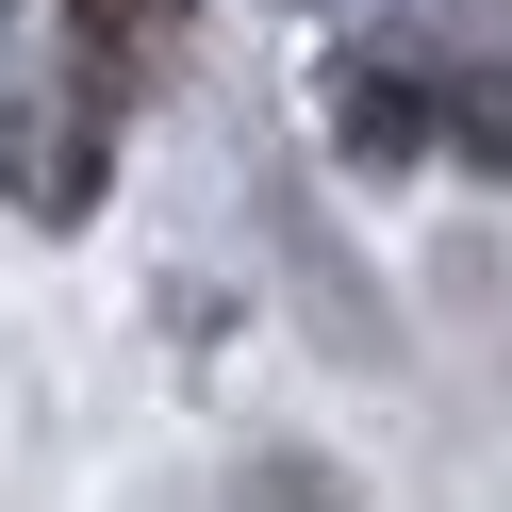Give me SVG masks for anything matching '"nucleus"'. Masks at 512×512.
Here are the masks:
<instances>
[{"mask_svg":"<svg viewBox=\"0 0 512 512\" xmlns=\"http://www.w3.org/2000/svg\"><path fill=\"white\" fill-rule=\"evenodd\" d=\"M116 182V100H83V83H50V100L0 116V199L34 215V232H83Z\"/></svg>","mask_w":512,"mask_h":512,"instance_id":"1","label":"nucleus"},{"mask_svg":"<svg viewBox=\"0 0 512 512\" xmlns=\"http://www.w3.org/2000/svg\"><path fill=\"white\" fill-rule=\"evenodd\" d=\"M331 149L347 166H413V149H446V67L430 50H331Z\"/></svg>","mask_w":512,"mask_h":512,"instance_id":"2","label":"nucleus"},{"mask_svg":"<svg viewBox=\"0 0 512 512\" xmlns=\"http://www.w3.org/2000/svg\"><path fill=\"white\" fill-rule=\"evenodd\" d=\"M182 34H199V0H67V83L133 116L149 83H166V50H182Z\"/></svg>","mask_w":512,"mask_h":512,"instance_id":"3","label":"nucleus"},{"mask_svg":"<svg viewBox=\"0 0 512 512\" xmlns=\"http://www.w3.org/2000/svg\"><path fill=\"white\" fill-rule=\"evenodd\" d=\"M446 149H463L479 182H512V50H479V67H446Z\"/></svg>","mask_w":512,"mask_h":512,"instance_id":"4","label":"nucleus"},{"mask_svg":"<svg viewBox=\"0 0 512 512\" xmlns=\"http://www.w3.org/2000/svg\"><path fill=\"white\" fill-rule=\"evenodd\" d=\"M248 512H347V479H331V463H265V479H248Z\"/></svg>","mask_w":512,"mask_h":512,"instance_id":"5","label":"nucleus"}]
</instances>
